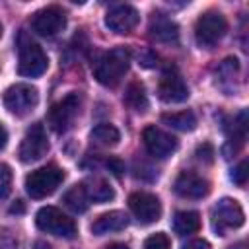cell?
<instances>
[{
  "instance_id": "1",
  "label": "cell",
  "mask_w": 249,
  "mask_h": 249,
  "mask_svg": "<svg viewBox=\"0 0 249 249\" xmlns=\"http://www.w3.org/2000/svg\"><path fill=\"white\" fill-rule=\"evenodd\" d=\"M130 66V53L124 47H115L99 56L93 66V76L101 86H117L123 76L128 72Z\"/></svg>"
},
{
  "instance_id": "2",
  "label": "cell",
  "mask_w": 249,
  "mask_h": 249,
  "mask_svg": "<svg viewBox=\"0 0 249 249\" xmlns=\"http://www.w3.org/2000/svg\"><path fill=\"white\" fill-rule=\"evenodd\" d=\"M64 179V171L56 165H45L25 177V191L31 198H45L53 195Z\"/></svg>"
},
{
  "instance_id": "3",
  "label": "cell",
  "mask_w": 249,
  "mask_h": 249,
  "mask_svg": "<svg viewBox=\"0 0 249 249\" xmlns=\"http://www.w3.org/2000/svg\"><path fill=\"white\" fill-rule=\"evenodd\" d=\"M35 224L41 231L56 235V237H64V239H72L78 233L74 220L68 218L62 210H58L54 206L39 208V212L35 214Z\"/></svg>"
},
{
  "instance_id": "4",
  "label": "cell",
  "mask_w": 249,
  "mask_h": 249,
  "mask_svg": "<svg viewBox=\"0 0 249 249\" xmlns=\"http://www.w3.org/2000/svg\"><path fill=\"white\" fill-rule=\"evenodd\" d=\"M4 107L16 115V117H25L29 115L37 103H39V91L31 84H14L4 91Z\"/></svg>"
},
{
  "instance_id": "5",
  "label": "cell",
  "mask_w": 249,
  "mask_h": 249,
  "mask_svg": "<svg viewBox=\"0 0 249 249\" xmlns=\"http://www.w3.org/2000/svg\"><path fill=\"white\" fill-rule=\"evenodd\" d=\"M226 31H228V21L216 10L204 12L202 16H198V19L195 23V39L200 47L216 45L226 35Z\"/></svg>"
},
{
  "instance_id": "6",
  "label": "cell",
  "mask_w": 249,
  "mask_h": 249,
  "mask_svg": "<svg viewBox=\"0 0 249 249\" xmlns=\"http://www.w3.org/2000/svg\"><path fill=\"white\" fill-rule=\"evenodd\" d=\"M49 152V140H47V132L43 128L41 123H35L31 124L23 138H21V144H19V160L23 163H31V161H37L41 160L45 154Z\"/></svg>"
},
{
  "instance_id": "7",
  "label": "cell",
  "mask_w": 249,
  "mask_h": 249,
  "mask_svg": "<svg viewBox=\"0 0 249 249\" xmlns=\"http://www.w3.org/2000/svg\"><path fill=\"white\" fill-rule=\"evenodd\" d=\"M212 220H214V228L220 235H224L226 230H233V228H241L245 222V214L241 204L235 198H222L216 202V206L212 208Z\"/></svg>"
},
{
  "instance_id": "8",
  "label": "cell",
  "mask_w": 249,
  "mask_h": 249,
  "mask_svg": "<svg viewBox=\"0 0 249 249\" xmlns=\"http://www.w3.org/2000/svg\"><path fill=\"white\" fill-rule=\"evenodd\" d=\"M80 111V97L78 93H68L60 101L53 103L47 115V123L54 132H64L70 128L74 117Z\"/></svg>"
},
{
  "instance_id": "9",
  "label": "cell",
  "mask_w": 249,
  "mask_h": 249,
  "mask_svg": "<svg viewBox=\"0 0 249 249\" xmlns=\"http://www.w3.org/2000/svg\"><path fill=\"white\" fill-rule=\"evenodd\" d=\"M49 66V58L45 51L37 43H23L19 47V60H18V72L27 78L41 76Z\"/></svg>"
},
{
  "instance_id": "10",
  "label": "cell",
  "mask_w": 249,
  "mask_h": 249,
  "mask_svg": "<svg viewBox=\"0 0 249 249\" xmlns=\"http://www.w3.org/2000/svg\"><path fill=\"white\" fill-rule=\"evenodd\" d=\"M128 208L140 224H154L161 216V202L152 193H132L128 196Z\"/></svg>"
},
{
  "instance_id": "11",
  "label": "cell",
  "mask_w": 249,
  "mask_h": 249,
  "mask_svg": "<svg viewBox=\"0 0 249 249\" xmlns=\"http://www.w3.org/2000/svg\"><path fill=\"white\" fill-rule=\"evenodd\" d=\"M66 25V14L58 6H47L35 12L31 19V29L41 37H53Z\"/></svg>"
},
{
  "instance_id": "12",
  "label": "cell",
  "mask_w": 249,
  "mask_h": 249,
  "mask_svg": "<svg viewBox=\"0 0 249 249\" xmlns=\"http://www.w3.org/2000/svg\"><path fill=\"white\" fill-rule=\"evenodd\" d=\"M142 140H144L148 154L158 160H163L177 150V140L171 134H167L156 126H146L142 132Z\"/></svg>"
},
{
  "instance_id": "13",
  "label": "cell",
  "mask_w": 249,
  "mask_h": 249,
  "mask_svg": "<svg viewBox=\"0 0 249 249\" xmlns=\"http://www.w3.org/2000/svg\"><path fill=\"white\" fill-rule=\"evenodd\" d=\"M173 191L183 198L196 200V198H204L210 193V183L195 171H181L173 183Z\"/></svg>"
},
{
  "instance_id": "14",
  "label": "cell",
  "mask_w": 249,
  "mask_h": 249,
  "mask_svg": "<svg viewBox=\"0 0 249 249\" xmlns=\"http://www.w3.org/2000/svg\"><path fill=\"white\" fill-rule=\"evenodd\" d=\"M138 21H140L138 10L132 8V6H128V4L115 6V8H111V10L107 12V16H105V25H107L111 31L119 33V35L130 33V31L138 25Z\"/></svg>"
},
{
  "instance_id": "15",
  "label": "cell",
  "mask_w": 249,
  "mask_h": 249,
  "mask_svg": "<svg viewBox=\"0 0 249 249\" xmlns=\"http://www.w3.org/2000/svg\"><path fill=\"white\" fill-rule=\"evenodd\" d=\"M158 95L165 103H183L189 97V88L175 70H167L158 84Z\"/></svg>"
},
{
  "instance_id": "16",
  "label": "cell",
  "mask_w": 249,
  "mask_h": 249,
  "mask_svg": "<svg viewBox=\"0 0 249 249\" xmlns=\"http://www.w3.org/2000/svg\"><path fill=\"white\" fill-rule=\"evenodd\" d=\"M128 226V216L121 210H111L101 214L93 224H91V231L93 235H105V233H113V231H121Z\"/></svg>"
},
{
  "instance_id": "17",
  "label": "cell",
  "mask_w": 249,
  "mask_h": 249,
  "mask_svg": "<svg viewBox=\"0 0 249 249\" xmlns=\"http://www.w3.org/2000/svg\"><path fill=\"white\" fill-rule=\"evenodd\" d=\"M200 228L198 212L195 210H179L173 216V230L177 235H191Z\"/></svg>"
},
{
  "instance_id": "18",
  "label": "cell",
  "mask_w": 249,
  "mask_h": 249,
  "mask_svg": "<svg viewBox=\"0 0 249 249\" xmlns=\"http://www.w3.org/2000/svg\"><path fill=\"white\" fill-rule=\"evenodd\" d=\"M84 189H86V193H88V198L93 200V202H99V204H101V202H109V200H113V196H115L113 187H111L105 179H99V177L86 181V183H84Z\"/></svg>"
},
{
  "instance_id": "19",
  "label": "cell",
  "mask_w": 249,
  "mask_h": 249,
  "mask_svg": "<svg viewBox=\"0 0 249 249\" xmlns=\"http://www.w3.org/2000/svg\"><path fill=\"white\" fill-rule=\"evenodd\" d=\"M161 121L175 128V130H181V132H191L196 128V117L193 111H177V113H163L161 115Z\"/></svg>"
},
{
  "instance_id": "20",
  "label": "cell",
  "mask_w": 249,
  "mask_h": 249,
  "mask_svg": "<svg viewBox=\"0 0 249 249\" xmlns=\"http://www.w3.org/2000/svg\"><path fill=\"white\" fill-rule=\"evenodd\" d=\"M62 202H64L72 212H76V214L86 212L88 206H89V198H88V193H86V189H84V183L70 187V189L64 193Z\"/></svg>"
},
{
  "instance_id": "21",
  "label": "cell",
  "mask_w": 249,
  "mask_h": 249,
  "mask_svg": "<svg viewBox=\"0 0 249 249\" xmlns=\"http://www.w3.org/2000/svg\"><path fill=\"white\" fill-rule=\"evenodd\" d=\"M150 35L156 41H175L177 39V25L167 18H158L150 25Z\"/></svg>"
},
{
  "instance_id": "22",
  "label": "cell",
  "mask_w": 249,
  "mask_h": 249,
  "mask_svg": "<svg viewBox=\"0 0 249 249\" xmlns=\"http://www.w3.org/2000/svg\"><path fill=\"white\" fill-rule=\"evenodd\" d=\"M124 103H126L130 109L138 111V113L146 111V107H148V99H146L144 86L138 84V82L128 84V86H126V91H124Z\"/></svg>"
},
{
  "instance_id": "23",
  "label": "cell",
  "mask_w": 249,
  "mask_h": 249,
  "mask_svg": "<svg viewBox=\"0 0 249 249\" xmlns=\"http://www.w3.org/2000/svg\"><path fill=\"white\" fill-rule=\"evenodd\" d=\"M91 138H93L97 144H101V146H115V144H119L121 134H119V130H117L113 124H109V123H101V124L93 126V130H91Z\"/></svg>"
},
{
  "instance_id": "24",
  "label": "cell",
  "mask_w": 249,
  "mask_h": 249,
  "mask_svg": "<svg viewBox=\"0 0 249 249\" xmlns=\"http://www.w3.org/2000/svg\"><path fill=\"white\" fill-rule=\"evenodd\" d=\"M12 189V169L8 163L0 161V198L6 196Z\"/></svg>"
},
{
  "instance_id": "25",
  "label": "cell",
  "mask_w": 249,
  "mask_h": 249,
  "mask_svg": "<svg viewBox=\"0 0 249 249\" xmlns=\"http://www.w3.org/2000/svg\"><path fill=\"white\" fill-rule=\"evenodd\" d=\"M144 249H169V237L165 233H154L144 241Z\"/></svg>"
},
{
  "instance_id": "26",
  "label": "cell",
  "mask_w": 249,
  "mask_h": 249,
  "mask_svg": "<svg viewBox=\"0 0 249 249\" xmlns=\"http://www.w3.org/2000/svg\"><path fill=\"white\" fill-rule=\"evenodd\" d=\"M249 165H247V160H243V161H239L233 169H231V181L235 183V185H239V187H243L245 183H247V175H249Z\"/></svg>"
},
{
  "instance_id": "27",
  "label": "cell",
  "mask_w": 249,
  "mask_h": 249,
  "mask_svg": "<svg viewBox=\"0 0 249 249\" xmlns=\"http://www.w3.org/2000/svg\"><path fill=\"white\" fill-rule=\"evenodd\" d=\"M195 156H196V160H198V161H202V163H212L216 154H214V148H212V144L204 142V144H200V146L196 148Z\"/></svg>"
},
{
  "instance_id": "28",
  "label": "cell",
  "mask_w": 249,
  "mask_h": 249,
  "mask_svg": "<svg viewBox=\"0 0 249 249\" xmlns=\"http://www.w3.org/2000/svg\"><path fill=\"white\" fill-rule=\"evenodd\" d=\"M107 167L113 171V175H117V177H121L123 175V171H124V163L121 161V160H117V158H109L107 160Z\"/></svg>"
},
{
  "instance_id": "29",
  "label": "cell",
  "mask_w": 249,
  "mask_h": 249,
  "mask_svg": "<svg viewBox=\"0 0 249 249\" xmlns=\"http://www.w3.org/2000/svg\"><path fill=\"white\" fill-rule=\"evenodd\" d=\"M183 249H210V243H208L206 239H193V241H189Z\"/></svg>"
},
{
  "instance_id": "30",
  "label": "cell",
  "mask_w": 249,
  "mask_h": 249,
  "mask_svg": "<svg viewBox=\"0 0 249 249\" xmlns=\"http://www.w3.org/2000/svg\"><path fill=\"white\" fill-rule=\"evenodd\" d=\"M23 210H25V206H23L21 200H16V202L10 206V212H12V214H21Z\"/></svg>"
},
{
  "instance_id": "31",
  "label": "cell",
  "mask_w": 249,
  "mask_h": 249,
  "mask_svg": "<svg viewBox=\"0 0 249 249\" xmlns=\"http://www.w3.org/2000/svg\"><path fill=\"white\" fill-rule=\"evenodd\" d=\"M6 142H8V132H6V128H4V124L0 123V150H4V146H6Z\"/></svg>"
},
{
  "instance_id": "32",
  "label": "cell",
  "mask_w": 249,
  "mask_h": 249,
  "mask_svg": "<svg viewBox=\"0 0 249 249\" xmlns=\"http://www.w3.org/2000/svg\"><path fill=\"white\" fill-rule=\"evenodd\" d=\"M107 249H128V245H124V243H111Z\"/></svg>"
},
{
  "instance_id": "33",
  "label": "cell",
  "mask_w": 249,
  "mask_h": 249,
  "mask_svg": "<svg viewBox=\"0 0 249 249\" xmlns=\"http://www.w3.org/2000/svg\"><path fill=\"white\" fill-rule=\"evenodd\" d=\"M35 249H53V247H51V245H47L45 241H37V243H35Z\"/></svg>"
},
{
  "instance_id": "34",
  "label": "cell",
  "mask_w": 249,
  "mask_h": 249,
  "mask_svg": "<svg viewBox=\"0 0 249 249\" xmlns=\"http://www.w3.org/2000/svg\"><path fill=\"white\" fill-rule=\"evenodd\" d=\"M0 37H2V23H0Z\"/></svg>"
}]
</instances>
